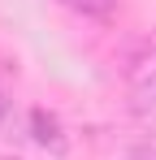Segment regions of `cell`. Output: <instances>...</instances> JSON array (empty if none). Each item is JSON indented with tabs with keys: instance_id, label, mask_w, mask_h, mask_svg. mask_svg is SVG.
<instances>
[{
	"instance_id": "1",
	"label": "cell",
	"mask_w": 156,
	"mask_h": 160,
	"mask_svg": "<svg viewBox=\"0 0 156 160\" xmlns=\"http://www.w3.org/2000/svg\"><path fill=\"white\" fill-rule=\"evenodd\" d=\"M26 126H30V138L35 147H44L48 156H65L70 152V138H65V126L52 108H30L26 112Z\"/></svg>"
},
{
	"instance_id": "2",
	"label": "cell",
	"mask_w": 156,
	"mask_h": 160,
	"mask_svg": "<svg viewBox=\"0 0 156 160\" xmlns=\"http://www.w3.org/2000/svg\"><path fill=\"white\" fill-rule=\"evenodd\" d=\"M130 112H134L139 126L156 130V69H148L143 78L130 87Z\"/></svg>"
},
{
	"instance_id": "3",
	"label": "cell",
	"mask_w": 156,
	"mask_h": 160,
	"mask_svg": "<svg viewBox=\"0 0 156 160\" xmlns=\"http://www.w3.org/2000/svg\"><path fill=\"white\" fill-rule=\"evenodd\" d=\"M61 4L82 13V18H108L113 13V0H61Z\"/></svg>"
},
{
	"instance_id": "4",
	"label": "cell",
	"mask_w": 156,
	"mask_h": 160,
	"mask_svg": "<svg viewBox=\"0 0 156 160\" xmlns=\"http://www.w3.org/2000/svg\"><path fill=\"white\" fill-rule=\"evenodd\" d=\"M9 108H13V100H9V95H4V87H0V130L9 126Z\"/></svg>"
}]
</instances>
